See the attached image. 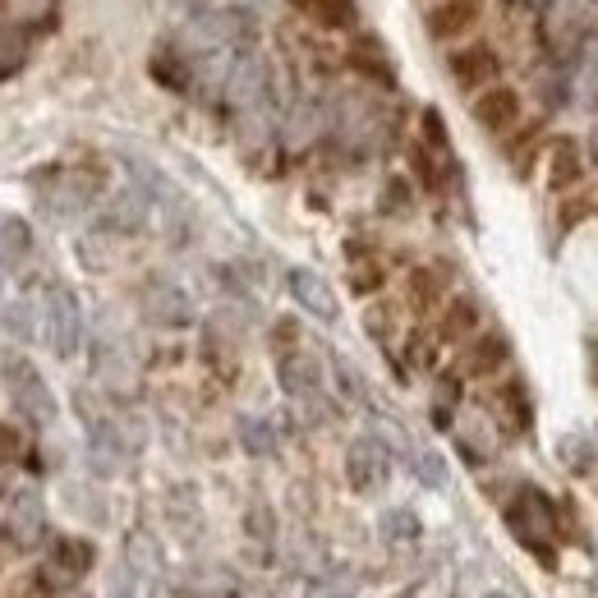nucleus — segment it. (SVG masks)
I'll list each match as a JSON object with an SVG mask.
<instances>
[{
  "mask_svg": "<svg viewBox=\"0 0 598 598\" xmlns=\"http://www.w3.org/2000/svg\"><path fill=\"white\" fill-rule=\"evenodd\" d=\"M415 479H419L423 488H447V460L433 456V451L415 456Z\"/></svg>",
  "mask_w": 598,
  "mask_h": 598,
  "instance_id": "c756f323",
  "label": "nucleus"
},
{
  "mask_svg": "<svg viewBox=\"0 0 598 598\" xmlns=\"http://www.w3.org/2000/svg\"><path fill=\"white\" fill-rule=\"evenodd\" d=\"M562 460H567V470H594V442L589 437H581V433H571V437H562Z\"/></svg>",
  "mask_w": 598,
  "mask_h": 598,
  "instance_id": "c85d7f7f",
  "label": "nucleus"
},
{
  "mask_svg": "<svg viewBox=\"0 0 598 598\" xmlns=\"http://www.w3.org/2000/svg\"><path fill=\"white\" fill-rule=\"evenodd\" d=\"M148 194L143 189H125V194H115L106 217H102V230H120V236H133V230H143L148 221Z\"/></svg>",
  "mask_w": 598,
  "mask_h": 598,
  "instance_id": "dca6fc26",
  "label": "nucleus"
},
{
  "mask_svg": "<svg viewBox=\"0 0 598 598\" xmlns=\"http://www.w3.org/2000/svg\"><path fill=\"white\" fill-rule=\"evenodd\" d=\"M106 598H139V575H133L125 562L115 567V575H111V589H106Z\"/></svg>",
  "mask_w": 598,
  "mask_h": 598,
  "instance_id": "72a5a7b5",
  "label": "nucleus"
},
{
  "mask_svg": "<svg viewBox=\"0 0 598 598\" xmlns=\"http://www.w3.org/2000/svg\"><path fill=\"white\" fill-rule=\"evenodd\" d=\"M258 5H263V0H249V14H254V10H258Z\"/></svg>",
  "mask_w": 598,
  "mask_h": 598,
  "instance_id": "58836bf2",
  "label": "nucleus"
},
{
  "mask_svg": "<svg viewBox=\"0 0 598 598\" xmlns=\"http://www.w3.org/2000/svg\"><path fill=\"white\" fill-rule=\"evenodd\" d=\"M291 5L322 28H351L355 24V0H291Z\"/></svg>",
  "mask_w": 598,
  "mask_h": 598,
  "instance_id": "a211bd4d",
  "label": "nucleus"
},
{
  "mask_svg": "<svg viewBox=\"0 0 598 598\" xmlns=\"http://www.w3.org/2000/svg\"><path fill=\"white\" fill-rule=\"evenodd\" d=\"M249 525H254V534H258V538H272V534H277V520H272V516H267L263 507H258L254 516H249Z\"/></svg>",
  "mask_w": 598,
  "mask_h": 598,
  "instance_id": "c9c22d12",
  "label": "nucleus"
},
{
  "mask_svg": "<svg viewBox=\"0 0 598 598\" xmlns=\"http://www.w3.org/2000/svg\"><path fill=\"white\" fill-rule=\"evenodd\" d=\"M152 79H157L162 88H170V92H185L189 88V65L176 51H157L152 55Z\"/></svg>",
  "mask_w": 598,
  "mask_h": 598,
  "instance_id": "393cba45",
  "label": "nucleus"
},
{
  "mask_svg": "<svg viewBox=\"0 0 598 598\" xmlns=\"http://www.w3.org/2000/svg\"><path fill=\"white\" fill-rule=\"evenodd\" d=\"M24 65H28V33L5 24L0 28V79H14Z\"/></svg>",
  "mask_w": 598,
  "mask_h": 598,
  "instance_id": "4be33fe9",
  "label": "nucleus"
},
{
  "mask_svg": "<svg viewBox=\"0 0 598 598\" xmlns=\"http://www.w3.org/2000/svg\"><path fill=\"white\" fill-rule=\"evenodd\" d=\"M474 125L484 133H511L520 125V98L516 88H484L474 98Z\"/></svg>",
  "mask_w": 598,
  "mask_h": 598,
  "instance_id": "f8f14e48",
  "label": "nucleus"
},
{
  "mask_svg": "<svg viewBox=\"0 0 598 598\" xmlns=\"http://www.w3.org/2000/svg\"><path fill=\"white\" fill-rule=\"evenodd\" d=\"M351 65H355L359 74H369V79H378V84H392L387 47H382L378 37H364V42H355V51H351Z\"/></svg>",
  "mask_w": 598,
  "mask_h": 598,
  "instance_id": "412c9836",
  "label": "nucleus"
},
{
  "mask_svg": "<svg viewBox=\"0 0 598 598\" xmlns=\"http://www.w3.org/2000/svg\"><path fill=\"white\" fill-rule=\"evenodd\" d=\"M0 244H5V254H14V258H24V254H28V249H33V240H28V226L10 217L5 226H0Z\"/></svg>",
  "mask_w": 598,
  "mask_h": 598,
  "instance_id": "2f4dec72",
  "label": "nucleus"
},
{
  "mask_svg": "<svg viewBox=\"0 0 598 598\" xmlns=\"http://www.w3.org/2000/svg\"><path fill=\"white\" fill-rule=\"evenodd\" d=\"M139 308L148 322L157 327H189L194 322V300H189L185 285H176L170 277H148L139 291Z\"/></svg>",
  "mask_w": 598,
  "mask_h": 598,
  "instance_id": "423d86ee",
  "label": "nucleus"
},
{
  "mask_svg": "<svg viewBox=\"0 0 598 598\" xmlns=\"http://www.w3.org/2000/svg\"><path fill=\"white\" fill-rule=\"evenodd\" d=\"M484 598H511V594H484Z\"/></svg>",
  "mask_w": 598,
  "mask_h": 598,
  "instance_id": "ea45409f",
  "label": "nucleus"
},
{
  "mask_svg": "<svg viewBox=\"0 0 598 598\" xmlns=\"http://www.w3.org/2000/svg\"><path fill=\"white\" fill-rule=\"evenodd\" d=\"M410 291H415V300H419V304H433V300L442 295V277L433 272V267H423V272H415Z\"/></svg>",
  "mask_w": 598,
  "mask_h": 598,
  "instance_id": "473e14b6",
  "label": "nucleus"
},
{
  "mask_svg": "<svg viewBox=\"0 0 598 598\" xmlns=\"http://www.w3.org/2000/svg\"><path fill=\"white\" fill-rule=\"evenodd\" d=\"M474 24H479V0H442L429 14V33L437 42H451V37L470 33Z\"/></svg>",
  "mask_w": 598,
  "mask_h": 598,
  "instance_id": "4468645a",
  "label": "nucleus"
},
{
  "mask_svg": "<svg viewBox=\"0 0 598 598\" xmlns=\"http://www.w3.org/2000/svg\"><path fill=\"white\" fill-rule=\"evenodd\" d=\"M479 327V304L474 300H451L447 314L437 322V336L442 341H470V332Z\"/></svg>",
  "mask_w": 598,
  "mask_h": 598,
  "instance_id": "aec40b11",
  "label": "nucleus"
},
{
  "mask_svg": "<svg viewBox=\"0 0 598 598\" xmlns=\"http://www.w3.org/2000/svg\"><path fill=\"white\" fill-rule=\"evenodd\" d=\"M594 152H598V133H594Z\"/></svg>",
  "mask_w": 598,
  "mask_h": 598,
  "instance_id": "a19ab883",
  "label": "nucleus"
},
{
  "mask_svg": "<svg viewBox=\"0 0 598 598\" xmlns=\"http://www.w3.org/2000/svg\"><path fill=\"white\" fill-rule=\"evenodd\" d=\"M42 336L47 345L61 359H74L79 355V345H84V304L79 295L69 291V285H51V291L42 295Z\"/></svg>",
  "mask_w": 598,
  "mask_h": 598,
  "instance_id": "f03ea898",
  "label": "nucleus"
},
{
  "mask_svg": "<svg viewBox=\"0 0 598 598\" xmlns=\"http://www.w3.org/2000/svg\"><path fill=\"white\" fill-rule=\"evenodd\" d=\"M285 285H291L295 304L304 308L308 318H318V322H336V318H341V304H336V295H332V285H327L318 272H308V267H291Z\"/></svg>",
  "mask_w": 598,
  "mask_h": 598,
  "instance_id": "9d476101",
  "label": "nucleus"
},
{
  "mask_svg": "<svg viewBox=\"0 0 598 598\" xmlns=\"http://www.w3.org/2000/svg\"><path fill=\"white\" fill-rule=\"evenodd\" d=\"M507 530L520 538L525 548H538L544 538L557 534V520H552V501L538 493V488H520L507 501Z\"/></svg>",
  "mask_w": 598,
  "mask_h": 598,
  "instance_id": "39448f33",
  "label": "nucleus"
},
{
  "mask_svg": "<svg viewBox=\"0 0 598 598\" xmlns=\"http://www.w3.org/2000/svg\"><path fill=\"white\" fill-rule=\"evenodd\" d=\"M0 277H5V272H0Z\"/></svg>",
  "mask_w": 598,
  "mask_h": 598,
  "instance_id": "79ce46f5",
  "label": "nucleus"
},
{
  "mask_svg": "<svg viewBox=\"0 0 598 598\" xmlns=\"http://www.w3.org/2000/svg\"><path fill=\"white\" fill-rule=\"evenodd\" d=\"M267 92H272V69L258 51H240L226 74V98L240 115H263Z\"/></svg>",
  "mask_w": 598,
  "mask_h": 598,
  "instance_id": "7ed1b4c3",
  "label": "nucleus"
},
{
  "mask_svg": "<svg viewBox=\"0 0 598 598\" xmlns=\"http://www.w3.org/2000/svg\"><path fill=\"white\" fill-rule=\"evenodd\" d=\"M507 355H511V341L488 332V336H479L466 351V359H460V373H466V378H493L501 364H507Z\"/></svg>",
  "mask_w": 598,
  "mask_h": 598,
  "instance_id": "2eb2a0df",
  "label": "nucleus"
},
{
  "mask_svg": "<svg viewBox=\"0 0 598 598\" xmlns=\"http://www.w3.org/2000/svg\"><path fill=\"white\" fill-rule=\"evenodd\" d=\"M351 285H355V295L378 291V285H382V267H378L373 258H359V263L351 267Z\"/></svg>",
  "mask_w": 598,
  "mask_h": 598,
  "instance_id": "7c9ffc66",
  "label": "nucleus"
},
{
  "mask_svg": "<svg viewBox=\"0 0 598 598\" xmlns=\"http://www.w3.org/2000/svg\"><path fill=\"white\" fill-rule=\"evenodd\" d=\"M249 33H254V18L240 5L236 10H203V14H194V24L185 28V42H199L203 51H226V47L244 42Z\"/></svg>",
  "mask_w": 598,
  "mask_h": 598,
  "instance_id": "0eeeda50",
  "label": "nucleus"
},
{
  "mask_svg": "<svg viewBox=\"0 0 598 598\" xmlns=\"http://www.w3.org/2000/svg\"><path fill=\"white\" fill-rule=\"evenodd\" d=\"M170 5H180V10H189V14H203L212 0H170Z\"/></svg>",
  "mask_w": 598,
  "mask_h": 598,
  "instance_id": "e433bc0d",
  "label": "nucleus"
},
{
  "mask_svg": "<svg viewBox=\"0 0 598 598\" xmlns=\"http://www.w3.org/2000/svg\"><path fill=\"white\" fill-rule=\"evenodd\" d=\"M516 5H548V0H516Z\"/></svg>",
  "mask_w": 598,
  "mask_h": 598,
  "instance_id": "4c0bfd02",
  "label": "nucleus"
},
{
  "mask_svg": "<svg viewBox=\"0 0 598 598\" xmlns=\"http://www.w3.org/2000/svg\"><path fill=\"white\" fill-rule=\"evenodd\" d=\"M5 544L14 552H33L47 544V501L42 493L33 488H18L5 507Z\"/></svg>",
  "mask_w": 598,
  "mask_h": 598,
  "instance_id": "20e7f679",
  "label": "nucleus"
},
{
  "mask_svg": "<svg viewBox=\"0 0 598 598\" xmlns=\"http://www.w3.org/2000/svg\"><path fill=\"white\" fill-rule=\"evenodd\" d=\"M581 170H585V162H581V143H575V139H557L548 148V185L552 189L581 185Z\"/></svg>",
  "mask_w": 598,
  "mask_h": 598,
  "instance_id": "f3484780",
  "label": "nucleus"
},
{
  "mask_svg": "<svg viewBox=\"0 0 598 598\" xmlns=\"http://www.w3.org/2000/svg\"><path fill=\"white\" fill-rule=\"evenodd\" d=\"M33 314H37V308L28 300H14V304H5V314H0V327L14 332L18 341H28L33 336Z\"/></svg>",
  "mask_w": 598,
  "mask_h": 598,
  "instance_id": "cd10ccee",
  "label": "nucleus"
},
{
  "mask_svg": "<svg viewBox=\"0 0 598 598\" xmlns=\"http://www.w3.org/2000/svg\"><path fill=\"white\" fill-rule=\"evenodd\" d=\"M88 567H92V544H88V538H55L51 557H47V581L74 585L79 575H88Z\"/></svg>",
  "mask_w": 598,
  "mask_h": 598,
  "instance_id": "ddd939ff",
  "label": "nucleus"
},
{
  "mask_svg": "<svg viewBox=\"0 0 598 598\" xmlns=\"http://www.w3.org/2000/svg\"><path fill=\"white\" fill-rule=\"evenodd\" d=\"M382 212H410V185H405V180H392L387 194H382Z\"/></svg>",
  "mask_w": 598,
  "mask_h": 598,
  "instance_id": "f704fd0d",
  "label": "nucleus"
},
{
  "mask_svg": "<svg viewBox=\"0 0 598 598\" xmlns=\"http://www.w3.org/2000/svg\"><path fill=\"white\" fill-rule=\"evenodd\" d=\"M382 538H392V544H415V538H419V516L405 511V507L387 511V516H382Z\"/></svg>",
  "mask_w": 598,
  "mask_h": 598,
  "instance_id": "a878e982",
  "label": "nucleus"
},
{
  "mask_svg": "<svg viewBox=\"0 0 598 598\" xmlns=\"http://www.w3.org/2000/svg\"><path fill=\"white\" fill-rule=\"evenodd\" d=\"M447 69H451V79H456L460 92H484V88L497 84L501 61H497V51H493L488 42H474V47H466V51H451Z\"/></svg>",
  "mask_w": 598,
  "mask_h": 598,
  "instance_id": "1a4fd4ad",
  "label": "nucleus"
},
{
  "mask_svg": "<svg viewBox=\"0 0 598 598\" xmlns=\"http://www.w3.org/2000/svg\"><path fill=\"white\" fill-rule=\"evenodd\" d=\"M240 447L249 456H277V429L267 419H240Z\"/></svg>",
  "mask_w": 598,
  "mask_h": 598,
  "instance_id": "b1692460",
  "label": "nucleus"
},
{
  "mask_svg": "<svg viewBox=\"0 0 598 598\" xmlns=\"http://www.w3.org/2000/svg\"><path fill=\"white\" fill-rule=\"evenodd\" d=\"M318 129H322V106H318V102H300V106L291 111V120H285V143L304 148Z\"/></svg>",
  "mask_w": 598,
  "mask_h": 598,
  "instance_id": "5701e85b",
  "label": "nucleus"
},
{
  "mask_svg": "<svg viewBox=\"0 0 598 598\" xmlns=\"http://www.w3.org/2000/svg\"><path fill=\"white\" fill-rule=\"evenodd\" d=\"M0 378H5L14 415L24 423H33V429H51L55 415H61V405H55L47 378L37 373V364L28 355H5V359H0Z\"/></svg>",
  "mask_w": 598,
  "mask_h": 598,
  "instance_id": "f257e3e1",
  "label": "nucleus"
},
{
  "mask_svg": "<svg viewBox=\"0 0 598 598\" xmlns=\"http://www.w3.org/2000/svg\"><path fill=\"white\" fill-rule=\"evenodd\" d=\"M277 378H281L285 396H295V400L322 396V359L308 355V351H285L277 364Z\"/></svg>",
  "mask_w": 598,
  "mask_h": 598,
  "instance_id": "9b49d317",
  "label": "nucleus"
},
{
  "mask_svg": "<svg viewBox=\"0 0 598 598\" xmlns=\"http://www.w3.org/2000/svg\"><path fill=\"white\" fill-rule=\"evenodd\" d=\"M345 479H351L355 493H378V488L392 479V451H387V442H378V437L351 442V451H345Z\"/></svg>",
  "mask_w": 598,
  "mask_h": 598,
  "instance_id": "6e6552de",
  "label": "nucleus"
},
{
  "mask_svg": "<svg viewBox=\"0 0 598 598\" xmlns=\"http://www.w3.org/2000/svg\"><path fill=\"white\" fill-rule=\"evenodd\" d=\"M18 433L10 429V423H0V493L10 488V479H14V466H18Z\"/></svg>",
  "mask_w": 598,
  "mask_h": 598,
  "instance_id": "bb28decb",
  "label": "nucleus"
},
{
  "mask_svg": "<svg viewBox=\"0 0 598 598\" xmlns=\"http://www.w3.org/2000/svg\"><path fill=\"white\" fill-rule=\"evenodd\" d=\"M456 442H460V456L474 460V466H479V460H488V456H493V447H497L493 423H488V419H479V415L460 423V429H456Z\"/></svg>",
  "mask_w": 598,
  "mask_h": 598,
  "instance_id": "6ab92c4d",
  "label": "nucleus"
}]
</instances>
